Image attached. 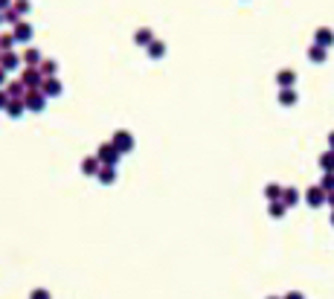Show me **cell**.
<instances>
[{
  "label": "cell",
  "mask_w": 334,
  "mask_h": 299,
  "mask_svg": "<svg viewBox=\"0 0 334 299\" xmlns=\"http://www.w3.org/2000/svg\"><path fill=\"white\" fill-rule=\"evenodd\" d=\"M99 166H102V163H99V157L93 154V157H84V160H81V172H84V174H90V177H96Z\"/></svg>",
  "instance_id": "cell-11"
},
{
  "label": "cell",
  "mask_w": 334,
  "mask_h": 299,
  "mask_svg": "<svg viewBox=\"0 0 334 299\" xmlns=\"http://www.w3.org/2000/svg\"><path fill=\"white\" fill-rule=\"evenodd\" d=\"M6 105H9V93L6 87H0V111H6Z\"/></svg>",
  "instance_id": "cell-24"
},
{
  "label": "cell",
  "mask_w": 334,
  "mask_h": 299,
  "mask_svg": "<svg viewBox=\"0 0 334 299\" xmlns=\"http://www.w3.org/2000/svg\"><path fill=\"white\" fill-rule=\"evenodd\" d=\"M96 177H99V183H108V186H111L116 180V166H99Z\"/></svg>",
  "instance_id": "cell-10"
},
{
  "label": "cell",
  "mask_w": 334,
  "mask_h": 299,
  "mask_svg": "<svg viewBox=\"0 0 334 299\" xmlns=\"http://www.w3.org/2000/svg\"><path fill=\"white\" fill-rule=\"evenodd\" d=\"M23 61H21V56L15 53V49H9V53H3V58H0V67L6 70V73H12V70H18Z\"/></svg>",
  "instance_id": "cell-8"
},
{
  "label": "cell",
  "mask_w": 334,
  "mask_h": 299,
  "mask_svg": "<svg viewBox=\"0 0 334 299\" xmlns=\"http://www.w3.org/2000/svg\"><path fill=\"white\" fill-rule=\"evenodd\" d=\"M23 105H26V111L41 114V111L46 108V96L41 90H26V96H23Z\"/></svg>",
  "instance_id": "cell-2"
},
{
  "label": "cell",
  "mask_w": 334,
  "mask_h": 299,
  "mask_svg": "<svg viewBox=\"0 0 334 299\" xmlns=\"http://www.w3.org/2000/svg\"><path fill=\"white\" fill-rule=\"evenodd\" d=\"M111 142H114V145H116V151H119V154H128V151L134 148V137H131L128 131H116V134H114V139H111Z\"/></svg>",
  "instance_id": "cell-5"
},
{
  "label": "cell",
  "mask_w": 334,
  "mask_h": 299,
  "mask_svg": "<svg viewBox=\"0 0 334 299\" xmlns=\"http://www.w3.org/2000/svg\"><path fill=\"white\" fill-rule=\"evenodd\" d=\"M328 142H331V145H334V134H331V137H328Z\"/></svg>",
  "instance_id": "cell-31"
},
{
  "label": "cell",
  "mask_w": 334,
  "mask_h": 299,
  "mask_svg": "<svg viewBox=\"0 0 334 299\" xmlns=\"http://www.w3.org/2000/svg\"><path fill=\"white\" fill-rule=\"evenodd\" d=\"M163 49H166V46H163L160 41H151V44H149V53H151V58H160V56H163Z\"/></svg>",
  "instance_id": "cell-22"
},
{
  "label": "cell",
  "mask_w": 334,
  "mask_h": 299,
  "mask_svg": "<svg viewBox=\"0 0 334 299\" xmlns=\"http://www.w3.org/2000/svg\"><path fill=\"white\" fill-rule=\"evenodd\" d=\"M273 299H276V296H273Z\"/></svg>",
  "instance_id": "cell-35"
},
{
  "label": "cell",
  "mask_w": 334,
  "mask_h": 299,
  "mask_svg": "<svg viewBox=\"0 0 334 299\" xmlns=\"http://www.w3.org/2000/svg\"><path fill=\"white\" fill-rule=\"evenodd\" d=\"M6 114H9L12 119H21V116L26 114V105H23V99H9V105H6Z\"/></svg>",
  "instance_id": "cell-9"
},
{
  "label": "cell",
  "mask_w": 334,
  "mask_h": 299,
  "mask_svg": "<svg viewBox=\"0 0 334 299\" xmlns=\"http://www.w3.org/2000/svg\"><path fill=\"white\" fill-rule=\"evenodd\" d=\"M323 192H331L334 189V172H325V177H323V186H320Z\"/></svg>",
  "instance_id": "cell-23"
},
{
  "label": "cell",
  "mask_w": 334,
  "mask_h": 299,
  "mask_svg": "<svg viewBox=\"0 0 334 299\" xmlns=\"http://www.w3.org/2000/svg\"><path fill=\"white\" fill-rule=\"evenodd\" d=\"M137 44L139 46H149L151 44V29H137Z\"/></svg>",
  "instance_id": "cell-19"
},
{
  "label": "cell",
  "mask_w": 334,
  "mask_h": 299,
  "mask_svg": "<svg viewBox=\"0 0 334 299\" xmlns=\"http://www.w3.org/2000/svg\"><path fill=\"white\" fill-rule=\"evenodd\" d=\"M285 299H302V293H288Z\"/></svg>",
  "instance_id": "cell-30"
},
{
  "label": "cell",
  "mask_w": 334,
  "mask_h": 299,
  "mask_svg": "<svg viewBox=\"0 0 334 299\" xmlns=\"http://www.w3.org/2000/svg\"><path fill=\"white\" fill-rule=\"evenodd\" d=\"M12 46H15V35L3 32V35H0V53H9Z\"/></svg>",
  "instance_id": "cell-18"
},
{
  "label": "cell",
  "mask_w": 334,
  "mask_h": 299,
  "mask_svg": "<svg viewBox=\"0 0 334 299\" xmlns=\"http://www.w3.org/2000/svg\"><path fill=\"white\" fill-rule=\"evenodd\" d=\"M38 70L44 73V79H50V76H58V61H53V58H44Z\"/></svg>",
  "instance_id": "cell-13"
},
{
  "label": "cell",
  "mask_w": 334,
  "mask_h": 299,
  "mask_svg": "<svg viewBox=\"0 0 334 299\" xmlns=\"http://www.w3.org/2000/svg\"><path fill=\"white\" fill-rule=\"evenodd\" d=\"M323 201H325V192H323V189H308V204H311V207H320Z\"/></svg>",
  "instance_id": "cell-14"
},
{
  "label": "cell",
  "mask_w": 334,
  "mask_h": 299,
  "mask_svg": "<svg viewBox=\"0 0 334 299\" xmlns=\"http://www.w3.org/2000/svg\"><path fill=\"white\" fill-rule=\"evenodd\" d=\"M96 157H99V163H102V166H116V160H119L122 154L116 151V145H114V142H105V145H99Z\"/></svg>",
  "instance_id": "cell-3"
},
{
  "label": "cell",
  "mask_w": 334,
  "mask_h": 299,
  "mask_svg": "<svg viewBox=\"0 0 334 299\" xmlns=\"http://www.w3.org/2000/svg\"><path fill=\"white\" fill-rule=\"evenodd\" d=\"M32 299H50V296H46V290H35Z\"/></svg>",
  "instance_id": "cell-28"
},
{
  "label": "cell",
  "mask_w": 334,
  "mask_h": 299,
  "mask_svg": "<svg viewBox=\"0 0 334 299\" xmlns=\"http://www.w3.org/2000/svg\"><path fill=\"white\" fill-rule=\"evenodd\" d=\"M21 84L26 90H41V84H44V73L38 67H26L21 73Z\"/></svg>",
  "instance_id": "cell-1"
},
{
  "label": "cell",
  "mask_w": 334,
  "mask_h": 299,
  "mask_svg": "<svg viewBox=\"0 0 334 299\" xmlns=\"http://www.w3.org/2000/svg\"><path fill=\"white\" fill-rule=\"evenodd\" d=\"M12 35H15V41L29 44V41H32V35H35V29H32V23L21 21V23H15V26H12Z\"/></svg>",
  "instance_id": "cell-4"
},
{
  "label": "cell",
  "mask_w": 334,
  "mask_h": 299,
  "mask_svg": "<svg viewBox=\"0 0 334 299\" xmlns=\"http://www.w3.org/2000/svg\"><path fill=\"white\" fill-rule=\"evenodd\" d=\"M0 23H3V12H0Z\"/></svg>",
  "instance_id": "cell-32"
},
{
  "label": "cell",
  "mask_w": 334,
  "mask_h": 299,
  "mask_svg": "<svg viewBox=\"0 0 334 299\" xmlns=\"http://www.w3.org/2000/svg\"><path fill=\"white\" fill-rule=\"evenodd\" d=\"M61 81H58V76H50V79H44V84H41V93H44L46 99H56V96H61Z\"/></svg>",
  "instance_id": "cell-6"
},
{
  "label": "cell",
  "mask_w": 334,
  "mask_h": 299,
  "mask_svg": "<svg viewBox=\"0 0 334 299\" xmlns=\"http://www.w3.org/2000/svg\"><path fill=\"white\" fill-rule=\"evenodd\" d=\"M0 58H3V53H0Z\"/></svg>",
  "instance_id": "cell-33"
},
{
  "label": "cell",
  "mask_w": 334,
  "mask_h": 299,
  "mask_svg": "<svg viewBox=\"0 0 334 299\" xmlns=\"http://www.w3.org/2000/svg\"><path fill=\"white\" fill-rule=\"evenodd\" d=\"M320 166H323L325 172H334V154H331V151H328V154H323V157H320Z\"/></svg>",
  "instance_id": "cell-20"
},
{
  "label": "cell",
  "mask_w": 334,
  "mask_h": 299,
  "mask_svg": "<svg viewBox=\"0 0 334 299\" xmlns=\"http://www.w3.org/2000/svg\"><path fill=\"white\" fill-rule=\"evenodd\" d=\"M12 9H15L23 18L26 12H32V3H29V0H12Z\"/></svg>",
  "instance_id": "cell-16"
},
{
  "label": "cell",
  "mask_w": 334,
  "mask_h": 299,
  "mask_svg": "<svg viewBox=\"0 0 334 299\" xmlns=\"http://www.w3.org/2000/svg\"><path fill=\"white\" fill-rule=\"evenodd\" d=\"M331 221H334V215H331Z\"/></svg>",
  "instance_id": "cell-34"
},
{
  "label": "cell",
  "mask_w": 334,
  "mask_h": 299,
  "mask_svg": "<svg viewBox=\"0 0 334 299\" xmlns=\"http://www.w3.org/2000/svg\"><path fill=\"white\" fill-rule=\"evenodd\" d=\"M276 79H279V84H282V87H291V84H294V73H291V70H285V73H279Z\"/></svg>",
  "instance_id": "cell-21"
},
{
  "label": "cell",
  "mask_w": 334,
  "mask_h": 299,
  "mask_svg": "<svg viewBox=\"0 0 334 299\" xmlns=\"http://www.w3.org/2000/svg\"><path fill=\"white\" fill-rule=\"evenodd\" d=\"M311 56H314V61H323L325 49H323V46H314V49H311Z\"/></svg>",
  "instance_id": "cell-25"
},
{
  "label": "cell",
  "mask_w": 334,
  "mask_h": 299,
  "mask_svg": "<svg viewBox=\"0 0 334 299\" xmlns=\"http://www.w3.org/2000/svg\"><path fill=\"white\" fill-rule=\"evenodd\" d=\"M21 61L26 64V67H41V61H44V56H41V49H35V46H26L23 49Z\"/></svg>",
  "instance_id": "cell-7"
},
{
  "label": "cell",
  "mask_w": 334,
  "mask_h": 299,
  "mask_svg": "<svg viewBox=\"0 0 334 299\" xmlns=\"http://www.w3.org/2000/svg\"><path fill=\"white\" fill-rule=\"evenodd\" d=\"M9 6H12V0H0V12H3V9H9Z\"/></svg>",
  "instance_id": "cell-29"
},
{
  "label": "cell",
  "mask_w": 334,
  "mask_h": 299,
  "mask_svg": "<svg viewBox=\"0 0 334 299\" xmlns=\"http://www.w3.org/2000/svg\"><path fill=\"white\" fill-rule=\"evenodd\" d=\"M21 21H23V18H21V15H18L15 9H12V6H9V9H3V23L15 26V23H21Z\"/></svg>",
  "instance_id": "cell-15"
},
{
  "label": "cell",
  "mask_w": 334,
  "mask_h": 299,
  "mask_svg": "<svg viewBox=\"0 0 334 299\" xmlns=\"http://www.w3.org/2000/svg\"><path fill=\"white\" fill-rule=\"evenodd\" d=\"M267 195H270V201H279V195H282V189H279V186H270V189H267Z\"/></svg>",
  "instance_id": "cell-26"
},
{
  "label": "cell",
  "mask_w": 334,
  "mask_h": 299,
  "mask_svg": "<svg viewBox=\"0 0 334 299\" xmlns=\"http://www.w3.org/2000/svg\"><path fill=\"white\" fill-rule=\"evenodd\" d=\"M6 93H9V99H23V96H26V87L21 84V79L18 81H6Z\"/></svg>",
  "instance_id": "cell-12"
},
{
  "label": "cell",
  "mask_w": 334,
  "mask_h": 299,
  "mask_svg": "<svg viewBox=\"0 0 334 299\" xmlns=\"http://www.w3.org/2000/svg\"><path fill=\"white\" fill-rule=\"evenodd\" d=\"M317 41H320V44H323V46L334 44V32H331V29H325V26H323V29H317Z\"/></svg>",
  "instance_id": "cell-17"
},
{
  "label": "cell",
  "mask_w": 334,
  "mask_h": 299,
  "mask_svg": "<svg viewBox=\"0 0 334 299\" xmlns=\"http://www.w3.org/2000/svg\"><path fill=\"white\" fill-rule=\"evenodd\" d=\"M6 76H9V73H6V70L0 67V87H6Z\"/></svg>",
  "instance_id": "cell-27"
}]
</instances>
